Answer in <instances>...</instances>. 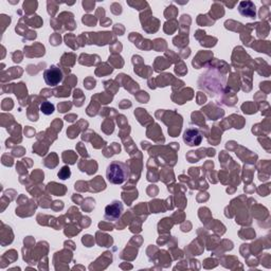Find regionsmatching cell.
I'll return each instance as SVG.
<instances>
[{
	"label": "cell",
	"mask_w": 271,
	"mask_h": 271,
	"mask_svg": "<svg viewBox=\"0 0 271 271\" xmlns=\"http://www.w3.org/2000/svg\"><path fill=\"white\" fill-rule=\"evenodd\" d=\"M131 176L130 166L121 161H113L106 170V178L112 184H122Z\"/></svg>",
	"instance_id": "obj_1"
},
{
	"label": "cell",
	"mask_w": 271,
	"mask_h": 271,
	"mask_svg": "<svg viewBox=\"0 0 271 271\" xmlns=\"http://www.w3.org/2000/svg\"><path fill=\"white\" fill-rule=\"evenodd\" d=\"M63 79H64L63 71L61 70V68H59L55 65H52L48 69L45 70L44 80L46 82L47 85L50 87L60 85V84L63 82Z\"/></svg>",
	"instance_id": "obj_2"
},
{
	"label": "cell",
	"mask_w": 271,
	"mask_h": 271,
	"mask_svg": "<svg viewBox=\"0 0 271 271\" xmlns=\"http://www.w3.org/2000/svg\"><path fill=\"white\" fill-rule=\"evenodd\" d=\"M124 211L123 203L119 201H113L111 204H108L105 208V214L104 218L106 221L115 222L122 216Z\"/></svg>",
	"instance_id": "obj_3"
},
{
	"label": "cell",
	"mask_w": 271,
	"mask_h": 271,
	"mask_svg": "<svg viewBox=\"0 0 271 271\" xmlns=\"http://www.w3.org/2000/svg\"><path fill=\"white\" fill-rule=\"evenodd\" d=\"M183 141L186 145L189 146H198L203 142V135L199 132L198 128L189 127L183 133Z\"/></svg>",
	"instance_id": "obj_4"
},
{
	"label": "cell",
	"mask_w": 271,
	"mask_h": 271,
	"mask_svg": "<svg viewBox=\"0 0 271 271\" xmlns=\"http://www.w3.org/2000/svg\"><path fill=\"white\" fill-rule=\"evenodd\" d=\"M238 11H240L243 16L249 18H255V4L252 1H242L238 5Z\"/></svg>",
	"instance_id": "obj_5"
},
{
	"label": "cell",
	"mask_w": 271,
	"mask_h": 271,
	"mask_svg": "<svg viewBox=\"0 0 271 271\" xmlns=\"http://www.w3.org/2000/svg\"><path fill=\"white\" fill-rule=\"evenodd\" d=\"M40 111H41V113H43L44 114L50 115V114H52V113H54L55 107H54V105L52 104V103H50V102H43L42 104H41Z\"/></svg>",
	"instance_id": "obj_6"
},
{
	"label": "cell",
	"mask_w": 271,
	"mask_h": 271,
	"mask_svg": "<svg viewBox=\"0 0 271 271\" xmlns=\"http://www.w3.org/2000/svg\"><path fill=\"white\" fill-rule=\"evenodd\" d=\"M70 176H71V172H70V169H69L68 166H64L63 169L59 172V177H60L62 180H66V179H68Z\"/></svg>",
	"instance_id": "obj_7"
}]
</instances>
